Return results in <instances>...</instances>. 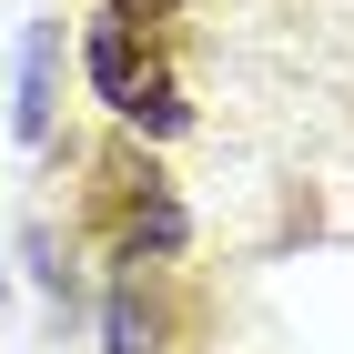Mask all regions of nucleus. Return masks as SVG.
I'll return each instance as SVG.
<instances>
[{"label":"nucleus","instance_id":"1","mask_svg":"<svg viewBox=\"0 0 354 354\" xmlns=\"http://www.w3.org/2000/svg\"><path fill=\"white\" fill-rule=\"evenodd\" d=\"M82 82L132 142H183L192 132V102H183V82H172V61H162V30L132 21L122 0H102L82 21Z\"/></svg>","mask_w":354,"mask_h":354},{"label":"nucleus","instance_id":"2","mask_svg":"<svg viewBox=\"0 0 354 354\" xmlns=\"http://www.w3.org/2000/svg\"><path fill=\"white\" fill-rule=\"evenodd\" d=\"M91 223H102V253L111 263H172L192 243V213L172 192L162 162H142V142H122L102 172H91Z\"/></svg>","mask_w":354,"mask_h":354},{"label":"nucleus","instance_id":"3","mask_svg":"<svg viewBox=\"0 0 354 354\" xmlns=\"http://www.w3.org/2000/svg\"><path fill=\"white\" fill-rule=\"evenodd\" d=\"M142 273H152V263H122V273H111V294H102V354H162L172 344L162 304L142 294Z\"/></svg>","mask_w":354,"mask_h":354},{"label":"nucleus","instance_id":"4","mask_svg":"<svg viewBox=\"0 0 354 354\" xmlns=\"http://www.w3.org/2000/svg\"><path fill=\"white\" fill-rule=\"evenodd\" d=\"M51 71H61V21H30L21 30V91H10V132L30 152L51 142Z\"/></svg>","mask_w":354,"mask_h":354},{"label":"nucleus","instance_id":"5","mask_svg":"<svg viewBox=\"0 0 354 354\" xmlns=\"http://www.w3.org/2000/svg\"><path fill=\"white\" fill-rule=\"evenodd\" d=\"M21 263L41 273V294H51L61 314H71V304H82V283H71V263H61V253H51V233H30V243H21Z\"/></svg>","mask_w":354,"mask_h":354},{"label":"nucleus","instance_id":"6","mask_svg":"<svg viewBox=\"0 0 354 354\" xmlns=\"http://www.w3.org/2000/svg\"><path fill=\"white\" fill-rule=\"evenodd\" d=\"M122 10H132V21H152V30H162V21H183L192 0H122Z\"/></svg>","mask_w":354,"mask_h":354},{"label":"nucleus","instance_id":"7","mask_svg":"<svg viewBox=\"0 0 354 354\" xmlns=\"http://www.w3.org/2000/svg\"><path fill=\"white\" fill-rule=\"evenodd\" d=\"M0 294H10V263H0Z\"/></svg>","mask_w":354,"mask_h":354}]
</instances>
